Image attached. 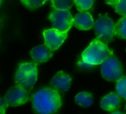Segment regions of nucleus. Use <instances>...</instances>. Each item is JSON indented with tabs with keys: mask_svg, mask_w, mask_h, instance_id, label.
Instances as JSON below:
<instances>
[{
	"mask_svg": "<svg viewBox=\"0 0 126 114\" xmlns=\"http://www.w3.org/2000/svg\"><path fill=\"white\" fill-rule=\"evenodd\" d=\"M74 26L81 30H88L94 25V22L90 13L81 11L74 17Z\"/></svg>",
	"mask_w": 126,
	"mask_h": 114,
	"instance_id": "obj_10",
	"label": "nucleus"
},
{
	"mask_svg": "<svg viewBox=\"0 0 126 114\" xmlns=\"http://www.w3.org/2000/svg\"><path fill=\"white\" fill-rule=\"evenodd\" d=\"M53 9L70 10L75 2V0H50Z\"/></svg>",
	"mask_w": 126,
	"mask_h": 114,
	"instance_id": "obj_15",
	"label": "nucleus"
},
{
	"mask_svg": "<svg viewBox=\"0 0 126 114\" xmlns=\"http://www.w3.org/2000/svg\"><path fill=\"white\" fill-rule=\"evenodd\" d=\"M115 36L120 39H126V16L120 18L114 27Z\"/></svg>",
	"mask_w": 126,
	"mask_h": 114,
	"instance_id": "obj_14",
	"label": "nucleus"
},
{
	"mask_svg": "<svg viewBox=\"0 0 126 114\" xmlns=\"http://www.w3.org/2000/svg\"><path fill=\"white\" fill-rule=\"evenodd\" d=\"M112 114H115V113H119V114H121L122 113V112H119V111H115V110H113V111H111L110 112Z\"/></svg>",
	"mask_w": 126,
	"mask_h": 114,
	"instance_id": "obj_22",
	"label": "nucleus"
},
{
	"mask_svg": "<svg viewBox=\"0 0 126 114\" xmlns=\"http://www.w3.org/2000/svg\"><path fill=\"white\" fill-rule=\"evenodd\" d=\"M32 105L36 112L41 114H50L56 112L60 108L62 98L56 89L43 87L33 95Z\"/></svg>",
	"mask_w": 126,
	"mask_h": 114,
	"instance_id": "obj_1",
	"label": "nucleus"
},
{
	"mask_svg": "<svg viewBox=\"0 0 126 114\" xmlns=\"http://www.w3.org/2000/svg\"><path fill=\"white\" fill-rule=\"evenodd\" d=\"M49 19L53 28L62 32H68L74 25V17L69 10L53 9L49 15Z\"/></svg>",
	"mask_w": 126,
	"mask_h": 114,
	"instance_id": "obj_5",
	"label": "nucleus"
},
{
	"mask_svg": "<svg viewBox=\"0 0 126 114\" xmlns=\"http://www.w3.org/2000/svg\"><path fill=\"white\" fill-rule=\"evenodd\" d=\"M74 4L77 7V9L81 12L90 9L93 5L94 2L93 0H75Z\"/></svg>",
	"mask_w": 126,
	"mask_h": 114,
	"instance_id": "obj_18",
	"label": "nucleus"
},
{
	"mask_svg": "<svg viewBox=\"0 0 126 114\" xmlns=\"http://www.w3.org/2000/svg\"><path fill=\"white\" fill-rule=\"evenodd\" d=\"M119 1V0H105V3L114 8L115 5L118 3Z\"/></svg>",
	"mask_w": 126,
	"mask_h": 114,
	"instance_id": "obj_21",
	"label": "nucleus"
},
{
	"mask_svg": "<svg viewBox=\"0 0 126 114\" xmlns=\"http://www.w3.org/2000/svg\"><path fill=\"white\" fill-rule=\"evenodd\" d=\"M45 44L52 50H56L60 47L68 37V32H62L57 29L51 28L43 31Z\"/></svg>",
	"mask_w": 126,
	"mask_h": 114,
	"instance_id": "obj_8",
	"label": "nucleus"
},
{
	"mask_svg": "<svg viewBox=\"0 0 126 114\" xmlns=\"http://www.w3.org/2000/svg\"><path fill=\"white\" fill-rule=\"evenodd\" d=\"M2 22L1 21H0V32H1V28H2Z\"/></svg>",
	"mask_w": 126,
	"mask_h": 114,
	"instance_id": "obj_23",
	"label": "nucleus"
},
{
	"mask_svg": "<svg viewBox=\"0 0 126 114\" xmlns=\"http://www.w3.org/2000/svg\"><path fill=\"white\" fill-rule=\"evenodd\" d=\"M38 71L36 63L25 62L19 65L14 76L16 85L27 90H31L36 82Z\"/></svg>",
	"mask_w": 126,
	"mask_h": 114,
	"instance_id": "obj_3",
	"label": "nucleus"
},
{
	"mask_svg": "<svg viewBox=\"0 0 126 114\" xmlns=\"http://www.w3.org/2000/svg\"><path fill=\"white\" fill-rule=\"evenodd\" d=\"M20 1L26 8L33 11L42 6L47 0H20Z\"/></svg>",
	"mask_w": 126,
	"mask_h": 114,
	"instance_id": "obj_16",
	"label": "nucleus"
},
{
	"mask_svg": "<svg viewBox=\"0 0 126 114\" xmlns=\"http://www.w3.org/2000/svg\"><path fill=\"white\" fill-rule=\"evenodd\" d=\"M8 107V104L5 99L0 97V114L5 113Z\"/></svg>",
	"mask_w": 126,
	"mask_h": 114,
	"instance_id": "obj_20",
	"label": "nucleus"
},
{
	"mask_svg": "<svg viewBox=\"0 0 126 114\" xmlns=\"http://www.w3.org/2000/svg\"><path fill=\"white\" fill-rule=\"evenodd\" d=\"M111 55H113V51L108 48V45L96 39L82 52L81 60L86 64L95 66L102 64Z\"/></svg>",
	"mask_w": 126,
	"mask_h": 114,
	"instance_id": "obj_2",
	"label": "nucleus"
},
{
	"mask_svg": "<svg viewBox=\"0 0 126 114\" xmlns=\"http://www.w3.org/2000/svg\"><path fill=\"white\" fill-rule=\"evenodd\" d=\"M8 104L11 107L21 106L30 100L31 92L19 85H16L11 87L4 97Z\"/></svg>",
	"mask_w": 126,
	"mask_h": 114,
	"instance_id": "obj_7",
	"label": "nucleus"
},
{
	"mask_svg": "<svg viewBox=\"0 0 126 114\" xmlns=\"http://www.w3.org/2000/svg\"><path fill=\"white\" fill-rule=\"evenodd\" d=\"M53 50L45 44L39 45L31 50L30 55L35 63L41 64L48 61L53 56Z\"/></svg>",
	"mask_w": 126,
	"mask_h": 114,
	"instance_id": "obj_9",
	"label": "nucleus"
},
{
	"mask_svg": "<svg viewBox=\"0 0 126 114\" xmlns=\"http://www.w3.org/2000/svg\"><path fill=\"white\" fill-rule=\"evenodd\" d=\"M114 8L118 14L122 16H126V0H119Z\"/></svg>",
	"mask_w": 126,
	"mask_h": 114,
	"instance_id": "obj_19",
	"label": "nucleus"
},
{
	"mask_svg": "<svg viewBox=\"0 0 126 114\" xmlns=\"http://www.w3.org/2000/svg\"><path fill=\"white\" fill-rule=\"evenodd\" d=\"M2 2H3V0H0V7H1V5L2 4Z\"/></svg>",
	"mask_w": 126,
	"mask_h": 114,
	"instance_id": "obj_24",
	"label": "nucleus"
},
{
	"mask_svg": "<svg viewBox=\"0 0 126 114\" xmlns=\"http://www.w3.org/2000/svg\"><path fill=\"white\" fill-rule=\"evenodd\" d=\"M100 106L103 110L109 112L117 110L120 106V99L119 95L115 93L107 94L102 99Z\"/></svg>",
	"mask_w": 126,
	"mask_h": 114,
	"instance_id": "obj_12",
	"label": "nucleus"
},
{
	"mask_svg": "<svg viewBox=\"0 0 126 114\" xmlns=\"http://www.w3.org/2000/svg\"><path fill=\"white\" fill-rule=\"evenodd\" d=\"M115 24L108 16H100L94 22V31L96 39L108 44L110 43L115 36Z\"/></svg>",
	"mask_w": 126,
	"mask_h": 114,
	"instance_id": "obj_4",
	"label": "nucleus"
},
{
	"mask_svg": "<svg viewBox=\"0 0 126 114\" xmlns=\"http://www.w3.org/2000/svg\"><path fill=\"white\" fill-rule=\"evenodd\" d=\"M101 74L105 79L110 82L117 81L122 76V65L113 54L108 57L102 63Z\"/></svg>",
	"mask_w": 126,
	"mask_h": 114,
	"instance_id": "obj_6",
	"label": "nucleus"
},
{
	"mask_svg": "<svg viewBox=\"0 0 126 114\" xmlns=\"http://www.w3.org/2000/svg\"><path fill=\"white\" fill-rule=\"evenodd\" d=\"M116 90L117 94L126 100V76H121L117 80Z\"/></svg>",
	"mask_w": 126,
	"mask_h": 114,
	"instance_id": "obj_17",
	"label": "nucleus"
},
{
	"mask_svg": "<svg viewBox=\"0 0 126 114\" xmlns=\"http://www.w3.org/2000/svg\"><path fill=\"white\" fill-rule=\"evenodd\" d=\"M71 78L64 71H59L51 79V86L60 91H67L71 86Z\"/></svg>",
	"mask_w": 126,
	"mask_h": 114,
	"instance_id": "obj_11",
	"label": "nucleus"
},
{
	"mask_svg": "<svg viewBox=\"0 0 126 114\" xmlns=\"http://www.w3.org/2000/svg\"><path fill=\"white\" fill-rule=\"evenodd\" d=\"M75 102L77 104H79L80 106L83 107H90L94 101L93 96L91 93L85 91H82L79 93L75 96Z\"/></svg>",
	"mask_w": 126,
	"mask_h": 114,
	"instance_id": "obj_13",
	"label": "nucleus"
}]
</instances>
